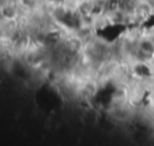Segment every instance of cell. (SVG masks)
I'll return each instance as SVG.
<instances>
[{
	"mask_svg": "<svg viewBox=\"0 0 154 146\" xmlns=\"http://www.w3.org/2000/svg\"><path fill=\"white\" fill-rule=\"evenodd\" d=\"M154 50V47H153V43L150 41H142L141 44H140V51L142 54H146V55H149L152 54Z\"/></svg>",
	"mask_w": 154,
	"mask_h": 146,
	"instance_id": "1",
	"label": "cell"
}]
</instances>
